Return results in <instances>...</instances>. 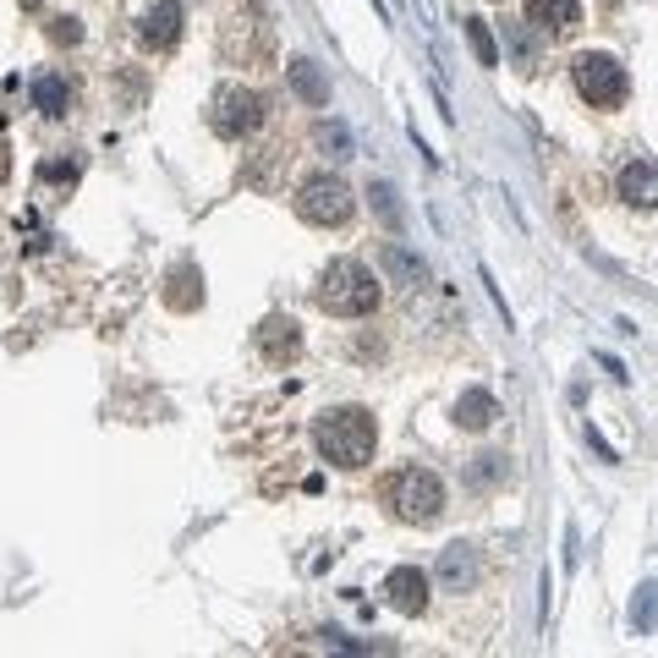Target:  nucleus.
I'll use <instances>...</instances> for the list:
<instances>
[{
    "mask_svg": "<svg viewBox=\"0 0 658 658\" xmlns=\"http://www.w3.org/2000/svg\"><path fill=\"white\" fill-rule=\"evenodd\" d=\"M50 39H55V44H78V39H83L78 17H55V22H50Z\"/></svg>",
    "mask_w": 658,
    "mask_h": 658,
    "instance_id": "obj_22",
    "label": "nucleus"
},
{
    "mask_svg": "<svg viewBox=\"0 0 658 658\" xmlns=\"http://www.w3.org/2000/svg\"><path fill=\"white\" fill-rule=\"evenodd\" d=\"M352 188L341 182V176H330V171H318V176H307L302 188H296V214L307 220V225H346L352 220Z\"/></svg>",
    "mask_w": 658,
    "mask_h": 658,
    "instance_id": "obj_6",
    "label": "nucleus"
},
{
    "mask_svg": "<svg viewBox=\"0 0 658 658\" xmlns=\"http://www.w3.org/2000/svg\"><path fill=\"white\" fill-rule=\"evenodd\" d=\"M631 626L637 631H658V581H642L631 598Z\"/></svg>",
    "mask_w": 658,
    "mask_h": 658,
    "instance_id": "obj_19",
    "label": "nucleus"
},
{
    "mask_svg": "<svg viewBox=\"0 0 658 658\" xmlns=\"http://www.w3.org/2000/svg\"><path fill=\"white\" fill-rule=\"evenodd\" d=\"M384 270H389V275H395L401 285H423V281H428L423 259H412V253H406V247H395V242L384 247Z\"/></svg>",
    "mask_w": 658,
    "mask_h": 658,
    "instance_id": "obj_17",
    "label": "nucleus"
},
{
    "mask_svg": "<svg viewBox=\"0 0 658 658\" xmlns=\"http://www.w3.org/2000/svg\"><path fill=\"white\" fill-rule=\"evenodd\" d=\"M494 417H499V401H494V389H462V401H456V428L483 434Z\"/></svg>",
    "mask_w": 658,
    "mask_h": 658,
    "instance_id": "obj_12",
    "label": "nucleus"
},
{
    "mask_svg": "<svg viewBox=\"0 0 658 658\" xmlns=\"http://www.w3.org/2000/svg\"><path fill=\"white\" fill-rule=\"evenodd\" d=\"M313 445H318V456L330 462V467H368L374 462V445H378V423L368 406H330V412H318V423H313Z\"/></svg>",
    "mask_w": 658,
    "mask_h": 658,
    "instance_id": "obj_1",
    "label": "nucleus"
},
{
    "mask_svg": "<svg viewBox=\"0 0 658 658\" xmlns=\"http://www.w3.org/2000/svg\"><path fill=\"white\" fill-rule=\"evenodd\" d=\"M138 33H143V44H154V50H171V44L182 39V6H176V0H149V6H143V22H138Z\"/></svg>",
    "mask_w": 658,
    "mask_h": 658,
    "instance_id": "obj_8",
    "label": "nucleus"
},
{
    "mask_svg": "<svg viewBox=\"0 0 658 658\" xmlns=\"http://www.w3.org/2000/svg\"><path fill=\"white\" fill-rule=\"evenodd\" d=\"M462 28H467V44H472V55H477V67H499V44H494L488 22L483 17H462Z\"/></svg>",
    "mask_w": 658,
    "mask_h": 658,
    "instance_id": "obj_18",
    "label": "nucleus"
},
{
    "mask_svg": "<svg viewBox=\"0 0 658 658\" xmlns=\"http://www.w3.org/2000/svg\"><path fill=\"white\" fill-rule=\"evenodd\" d=\"M505 39H510V50H516V61H522V67H533V39H527L522 28H505Z\"/></svg>",
    "mask_w": 658,
    "mask_h": 658,
    "instance_id": "obj_23",
    "label": "nucleus"
},
{
    "mask_svg": "<svg viewBox=\"0 0 658 658\" xmlns=\"http://www.w3.org/2000/svg\"><path fill=\"white\" fill-rule=\"evenodd\" d=\"M368 198H374L378 220H384L389 231H401V225H406V209H401V198H395V188H389V182H374V188H368Z\"/></svg>",
    "mask_w": 658,
    "mask_h": 658,
    "instance_id": "obj_20",
    "label": "nucleus"
},
{
    "mask_svg": "<svg viewBox=\"0 0 658 658\" xmlns=\"http://www.w3.org/2000/svg\"><path fill=\"white\" fill-rule=\"evenodd\" d=\"M285 78H291V94L302 99V104H330V78H324L307 55H296V61L285 67Z\"/></svg>",
    "mask_w": 658,
    "mask_h": 658,
    "instance_id": "obj_14",
    "label": "nucleus"
},
{
    "mask_svg": "<svg viewBox=\"0 0 658 658\" xmlns=\"http://www.w3.org/2000/svg\"><path fill=\"white\" fill-rule=\"evenodd\" d=\"M318 143L330 149V160H352V132H346V121H330V126L318 132Z\"/></svg>",
    "mask_w": 658,
    "mask_h": 658,
    "instance_id": "obj_21",
    "label": "nucleus"
},
{
    "mask_svg": "<svg viewBox=\"0 0 658 658\" xmlns=\"http://www.w3.org/2000/svg\"><path fill=\"white\" fill-rule=\"evenodd\" d=\"M620 198H626V203L654 209V203H658V165H654V160H631V165L620 171Z\"/></svg>",
    "mask_w": 658,
    "mask_h": 658,
    "instance_id": "obj_13",
    "label": "nucleus"
},
{
    "mask_svg": "<svg viewBox=\"0 0 658 658\" xmlns=\"http://www.w3.org/2000/svg\"><path fill=\"white\" fill-rule=\"evenodd\" d=\"M527 22L538 33H570L581 22V0H527Z\"/></svg>",
    "mask_w": 658,
    "mask_h": 658,
    "instance_id": "obj_10",
    "label": "nucleus"
},
{
    "mask_svg": "<svg viewBox=\"0 0 658 658\" xmlns=\"http://www.w3.org/2000/svg\"><path fill=\"white\" fill-rule=\"evenodd\" d=\"M165 302H171V307H182V313H188V307H198V302H203V275H198L192 264H182V270L171 275V291H165Z\"/></svg>",
    "mask_w": 658,
    "mask_h": 658,
    "instance_id": "obj_16",
    "label": "nucleus"
},
{
    "mask_svg": "<svg viewBox=\"0 0 658 658\" xmlns=\"http://www.w3.org/2000/svg\"><path fill=\"white\" fill-rule=\"evenodd\" d=\"M264 115H270V104L259 89H247V83H225L214 104H209V126L225 138V143H242V138H253L259 126H264Z\"/></svg>",
    "mask_w": 658,
    "mask_h": 658,
    "instance_id": "obj_5",
    "label": "nucleus"
},
{
    "mask_svg": "<svg viewBox=\"0 0 658 658\" xmlns=\"http://www.w3.org/2000/svg\"><path fill=\"white\" fill-rule=\"evenodd\" d=\"M33 110L50 115V121H61V115L72 110V89H67V78H55V72L33 78Z\"/></svg>",
    "mask_w": 658,
    "mask_h": 658,
    "instance_id": "obj_15",
    "label": "nucleus"
},
{
    "mask_svg": "<svg viewBox=\"0 0 658 658\" xmlns=\"http://www.w3.org/2000/svg\"><path fill=\"white\" fill-rule=\"evenodd\" d=\"M318 307L335 313V318H363V313H374L378 307L374 270L357 264V259H335V264L324 270V281H318Z\"/></svg>",
    "mask_w": 658,
    "mask_h": 658,
    "instance_id": "obj_2",
    "label": "nucleus"
},
{
    "mask_svg": "<svg viewBox=\"0 0 658 658\" xmlns=\"http://www.w3.org/2000/svg\"><path fill=\"white\" fill-rule=\"evenodd\" d=\"M259 352H264L270 363L296 357V352H302V330H296V318H285V313L264 318V324H259Z\"/></svg>",
    "mask_w": 658,
    "mask_h": 658,
    "instance_id": "obj_9",
    "label": "nucleus"
},
{
    "mask_svg": "<svg viewBox=\"0 0 658 658\" xmlns=\"http://www.w3.org/2000/svg\"><path fill=\"white\" fill-rule=\"evenodd\" d=\"M439 581H445L451 593L477 587V549H472V544H451V549L439 555Z\"/></svg>",
    "mask_w": 658,
    "mask_h": 658,
    "instance_id": "obj_11",
    "label": "nucleus"
},
{
    "mask_svg": "<svg viewBox=\"0 0 658 658\" xmlns=\"http://www.w3.org/2000/svg\"><path fill=\"white\" fill-rule=\"evenodd\" d=\"M384 593H389V604H395L401 615H423V609H428V576H423L417 565H395V570L384 576Z\"/></svg>",
    "mask_w": 658,
    "mask_h": 658,
    "instance_id": "obj_7",
    "label": "nucleus"
},
{
    "mask_svg": "<svg viewBox=\"0 0 658 658\" xmlns=\"http://www.w3.org/2000/svg\"><path fill=\"white\" fill-rule=\"evenodd\" d=\"M384 494H389L395 516H401V522H412V527H428V522H439V510H445V483H439L428 467L395 472Z\"/></svg>",
    "mask_w": 658,
    "mask_h": 658,
    "instance_id": "obj_3",
    "label": "nucleus"
},
{
    "mask_svg": "<svg viewBox=\"0 0 658 658\" xmlns=\"http://www.w3.org/2000/svg\"><path fill=\"white\" fill-rule=\"evenodd\" d=\"M570 83H576V94L587 99L593 110H615L626 89H631V78H626V67L615 61V55H604V50H581L576 61H570Z\"/></svg>",
    "mask_w": 658,
    "mask_h": 658,
    "instance_id": "obj_4",
    "label": "nucleus"
}]
</instances>
